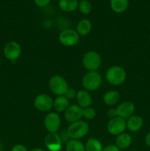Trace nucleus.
Here are the masks:
<instances>
[{
  "label": "nucleus",
  "instance_id": "1",
  "mask_svg": "<svg viewBox=\"0 0 150 151\" xmlns=\"http://www.w3.org/2000/svg\"><path fill=\"white\" fill-rule=\"evenodd\" d=\"M105 78L107 82L111 85H121L126 81V71L121 66H113L107 70Z\"/></svg>",
  "mask_w": 150,
  "mask_h": 151
},
{
  "label": "nucleus",
  "instance_id": "2",
  "mask_svg": "<svg viewBox=\"0 0 150 151\" xmlns=\"http://www.w3.org/2000/svg\"><path fill=\"white\" fill-rule=\"evenodd\" d=\"M66 131L69 138L79 140L87 135L89 131V125L85 121L78 120L71 123Z\"/></svg>",
  "mask_w": 150,
  "mask_h": 151
},
{
  "label": "nucleus",
  "instance_id": "3",
  "mask_svg": "<svg viewBox=\"0 0 150 151\" xmlns=\"http://www.w3.org/2000/svg\"><path fill=\"white\" fill-rule=\"evenodd\" d=\"M102 79L101 76L96 71H91L85 74L82 80V85L85 90L94 91L98 89L101 86Z\"/></svg>",
  "mask_w": 150,
  "mask_h": 151
},
{
  "label": "nucleus",
  "instance_id": "4",
  "mask_svg": "<svg viewBox=\"0 0 150 151\" xmlns=\"http://www.w3.org/2000/svg\"><path fill=\"white\" fill-rule=\"evenodd\" d=\"M82 62L85 69L88 70V72L96 71L101 66V58L97 52L91 50L84 55Z\"/></svg>",
  "mask_w": 150,
  "mask_h": 151
},
{
  "label": "nucleus",
  "instance_id": "5",
  "mask_svg": "<svg viewBox=\"0 0 150 151\" xmlns=\"http://www.w3.org/2000/svg\"><path fill=\"white\" fill-rule=\"evenodd\" d=\"M49 87L53 94L57 96L64 95L68 89V83L66 79L61 75H54L49 81Z\"/></svg>",
  "mask_w": 150,
  "mask_h": 151
},
{
  "label": "nucleus",
  "instance_id": "6",
  "mask_svg": "<svg viewBox=\"0 0 150 151\" xmlns=\"http://www.w3.org/2000/svg\"><path fill=\"white\" fill-rule=\"evenodd\" d=\"M3 53L6 58L11 62H14L21 55V47L18 42L10 41L4 45Z\"/></svg>",
  "mask_w": 150,
  "mask_h": 151
},
{
  "label": "nucleus",
  "instance_id": "7",
  "mask_svg": "<svg viewBox=\"0 0 150 151\" xmlns=\"http://www.w3.org/2000/svg\"><path fill=\"white\" fill-rule=\"evenodd\" d=\"M126 128V122L124 119L120 116H116L110 119L107 126L109 134L113 136H119V134L124 133Z\"/></svg>",
  "mask_w": 150,
  "mask_h": 151
},
{
  "label": "nucleus",
  "instance_id": "8",
  "mask_svg": "<svg viewBox=\"0 0 150 151\" xmlns=\"http://www.w3.org/2000/svg\"><path fill=\"white\" fill-rule=\"evenodd\" d=\"M79 40V34L73 29H63L59 35V41L66 47H72L76 45Z\"/></svg>",
  "mask_w": 150,
  "mask_h": 151
},
{
  "label": "nucleus",
  "instance_id": "9",
  "mask_svg": "<svg viewBox=\"0 0 150 151\" xmlns=\"http://www.w3.org/2000/svg\"><path fill=\"white\" fill-rule=\"evenodd\" d=\"M54 100L48 94H40L34 100V107L41 112L49 111L53 108Z\"/></svg>",
  "mask_w": 150,
  "mask_h": 151
},
{
  "label": "nucleus",
  "instance_id": "10",
  "mask_svg": "<svg viewBox=\"0 0 150 151\" xmlns=\"http://www.w3.org/2000/svg\"><path fill=\"white\" fill-rule=\"evenodd\" d=\"M44 127L49 133H57L60 129L61 119L57 113L51 112L44 118Z\"/></svg>",
  "mask_w": 150,
  "mask_h": 151
},
{
  "label": "nucleus",
  "instance_id": "11",
  "mask_svg": "<svg viewBox=\"0 0 150 151\" xmlns=\"http://www.w3.org/2000/svg\"><path fill=\"white\" fill-rule=\"evenodd\" d=\"M63 141L57 133H49L44 139L46 147L49 151H60L63 146Z\"/></svg>",
  "mask_w": 150,
  "mask_h": 151
},
{
  "label": "nucleus",
  "instance_id": "12",
  "mask_svg": "<svg viewBox=\"0 0 150 151\" xmlns=\"http://www.w3.org/2000/svg\"><path fill=\"white\" fill-rule=\"evenodd\" d=\"M82 111H83V109L78 106V105H71L65 111V119H66V121L71 122V123L80 120L81 117L82 116Z\"/></svg>",
  "mask_w": 150,
  "mask_h": 151
},
{
  "label": "nucleus",
  "instance_id": "13",
  "mask_svg": "<svg viewBox=\"0 0 150 151\" xmlns=\"http://www.w3.org/2000/svg\"><path fill=\"white\" fill-rule=\"evenodd\" d=\"M135 105L130 101L123 102L116 108L118 116H120V117L123 118L124 119L132 116L134 112H135Z\"/></svg>",
  "mask_w": 150,
  "mask_h": 151
},
{
  "label": "nucleus",
  "instance_id": "14",
  "mask_svg": "<svg viewBox=\"0 0 150 151\" xmlns=\"http://www.w3.org/2000/svg\"><path fill=\"white\" fill-rule=\"evenodd\" d=\"M76 100L77 105L82 109L90 107L92 104V97L86 90H79L76 92Z\"/></svg>",
  "mask_w": 150,
  "mask_h": 151
},
{
  "label": "nucleus",
  "instance_id": "15",
  "mask_svg": "<svg viewBox=\"0 0 150 151\" xmlns=\"http://www.w3.org/2000/svg\"><path fill=\"white\" fill-rule=\"evenodd\" d=\"M144 124L143 119L138 115H132L126 121V128L132 132H137L141 129Z\"/></svg>",
  "mask_w": 150,
  "mask_h": 151
},
{
  "label": "nucleus",
  "instance_id": "16",
  "mask_svg": "<svg viewBox=\"0 0 150 151\" xmlns=\"http://www.w3.org/2000/svg\"><path fill=\"white\" fill-rule=\"evenodd\" d=\"M92 29V23L87 19H82L76 25V32L79 36H86Z\"/></svg>",
  "mask_w": 150,
  "mask_h": 151
},
{
  "label": "nucleus",
  "instance_id": "17",
  "mask_svg": "<svg viewBox=\"0 0 150 151\" xmlns=\"http://www.w3.org/2000/svg\"><path fill=\"white\" fill-rule=\"evenodd\" d=\"M132 143V137L126 133H122L117 136L116 140V145L119 150H125L130 146Z\"/></svg>",
  "mask_w": 150,
  "mask_h": 151
},
{
  "label": "nucleus",
  "instance_id": "18",
  "mask_svg": "<svg viewBox=\"0 0 150 151\" xmlns=\"http://www.w3.org/2000/svg\"><path fill=\"white\" fill-rule=\"evenodd\" d=\"M69 106V100H68L64 95L57 96L53 103V108L58 113L65 112Z\"/></svg>",
  "mask_w": 150,
  "mask_h": 151
},
{
  "label": "nucleus",
  "instance_id": "19",
  "mask_svg": "<svg viewBox=\"0 0 150 151\" xmlns=\"http://www.w3.org/2000/svg\"><path fill=\"white\" fill-rule=\"evenodd\" d=\"M120 94L116 91H107L103 96V102L107 106H114L120 100Z\"/></svg>",
  "mask_w": 150,
  "mask_h": 151
},
{
  "label": "nucleus",
  "instance_id": "20",
  "mask_svg": "<svg viewBox=\"0 0 150 151\" xmlns=\"http://www.w3.org/2000/svg\"><path fill=\"white\" fill-rule=\"evenodd\" d=\"M129 7V0H110V7L116 13H122Z\"/></svg>",
  "mask_w": 150,
  "mask_h": 151
},
{
  "label": "nucleus",
  "instance_id": "21",
  "mask_svg": "<svg viewBox=\"0 0 150 151\" xmlns=\"http://www.w3.org/2000/svg\"><path fill=\"white\" fill-rule=\"evenodd\" d=\"M77 0H60L59 7L65 12H73L78 8Z\"/></svg>",
  "mask_w": 150,
  "mask_h": 151
},
{
  "label": "nucleus",
  "instance_id": "22",
  "mask_svg": "<svg viewBox=\"0 0 150 151\" xmlns=\"http://www.w3.org/2000/svg\"><path fill=\"white\" fill-rule=\"evenodd\" d=\"M66 151H85V147L79 140L71 139L66 142Z\"/></svg>",
  "mask_w": 150,
  "mask_h": 151
},
{
  "label": "nucleus",
  "instance_id": "23",
  "mask_svg": "<svg viewBox=\"0 0 150 151\" xmlns=\"http://www.w3.org/2000/svg\"><path fill=\"white\" fill-rule=\"evenodd\" d=\"M85 147V151H102L103 150L101 142L95 138L88 139Z\"/></svg>",
  "mask_w": 150,
  "mask_h": 151
},
{
  "label": "nucleus",
  "instance_id": "24",
  "mask_svg": "<svg viewBox=\"0 0 150 151\" xmlns=\"http://www.w3.org/2000/svg\"><path fill=\"white\" fill-rule=\"evenodd\" d=\"M78 9H79V12L84 15H88L91 13L93 10V6L91 3L88 0H84V1H81L79 3L78 5Z\"/></svg>",
  "mask_w": 150,
  "mask_h": 151
},
{
  "label": "nucleus",
  "instance_id": "25",
  "mask_svg": "<svg viewBox=\"0 0 150 151\" xmlns=\"http://www.w3.org/2000/svg\"><path fill=\"white\" fill-rule=\"evenodd\" d=\"M96 115V110L91 107L85 108V109H83V111H82V116L88 120L94 119Z\"/></svg>",
  "mask_w": 150,
  "mask_h": 151
},
{
  "label": "nucleus",
  "instance_id": "26",
  "mask_svg": "<svg viewBox=\"0 0 150 151\" xmlns=\"http://www.w3.org/2000/svg\"><path fill=\"white\" fill-rule=\"evenodd\" d=\"M76 91L73 88H68L66 93L64 94V96L68 100H73L74 98H76Z\"/></svg>",
  "mask_w": 150,
  "mask_h": 151
},
{
  "label": "nucleus",
  "instance_id": "27",
  "mask_svg": "<svg viewBox=\"0 0 150 151\" xmlns=\"http://www.w3.org/2000/svg\"><path fill=\"white\" fill-rule=\"evenodd\" d=\"M35 4L39 7H44L48 5L51 0H34Z\"/></svg>",
  "mask_w": 150,
  "mask_h": 151
},
{
  "label": "nucleus",
  "instance_id": "28",
  "mask_svg": "<svg viewBox=\"0 0 150 151\" xmlns=\"http://www.w3.org/2000/svg\"><path fill=\"white\" fill-rule=\"evenodd\" d=\"M10 151H28L26 147H25L23 145L18 144L16 145L13 146V147L11 148V150Z\"/></svg>",
  "mask_w": 150,
  "mask_h": 151
},
{
  "label": "nucleus",
  "instance_id": "29",
  "mask_svg": "<svg viewBox=\"0 0 150 151\" xmlns=\"http://www.w3.org/2000/svg\"><path fill=\"white\" fill-rule=\"evenodd\" d=\"M102 151H120L116 145H109L103 148Z\"/></svg>",
  "mask_w": 150,
  "mask_h": 151
},
{
  "label": "nucleus",
  "instance_id": "30",
  "mask_svg": "<svg viewBox=\"0 0 150 151\" xmlns=\"http://www.w3.org/2000/svg\"><path fill=\"white\" fill-rule=\"evenodd\" d=\"M107 116H108V117H110V119L118 116L117 111H116V109H109L108 111H107Z\"/></svg>",
  "mask_w": 150,
  "mask_h": 151
},
{
  "label": "nucleus",
  "instance_id": "31",
  "mask_svg": "<svg viewBox=\"0 0 150 151\" xmlns=\"http://www.w3.org/2000/svg\"><path fill=\"white\" fill-rule=\"evenodd\" d=\"M144 141H145L146 145L148 147H150V132H149L148 134L146 135L145 139H144Z\"/></svg>",
  "mask_w": 150,
  "mask_h": 151
},
{
  "label": "nucleus",
  "instance_id": "32",
  "mask_svg": "<svg viewBox=\"0 0 150 151\" xmlns=\"http://www.w3.org/2000/svg\"><path fill=\"white\" fill-rule=\"evenodd\" d=\"M29 151H46V150H44V149L36 147V148H33V149H32V150H30Z\"/></svg>",
  "mask_w": 150,
  "mask_h": 151
},
{
  "label": "nucleus",
  "instance_id": "33",
  "mask_svg": "<svg viewBox=\"0 0 150 151\" xmlns=\"http://www.w3.org/2000/svg\"><path fill=\"white\" fill-rule=\"evenodd\" d=\"M3 150V145L0 142V151H2Z\"/></svg>",
  "mask_w": 150,
  "mask_h": 151
},
{
  "label": "nucleus",
  "instance_id": "34",
  "mask_svg": "<svg viewBox=\"0 0 150 151\" xmlns=\"http://www.w3.org/2000/svg\"><path fill=\"white\" fill-rule=\"evenodd\" d=\"M0 64H1V57H0Z\"/></svg>",
  "mask_w": 150,
  "mask_h": 151
},
{
  "label": "nucleus",
  "instance_id": "35",
  "mask_svg": "<svg viewBox=\"0 0 150 151\" xmlns=\"http://www.w3.org/2000/svg\"><path fill=\"white\" fill-rule=\"evenodd\" d=\"M77 1H84V0H77Z\"/></svg>",
  "mask_w": 150,
  "mask_h": 151
},
{
  "label": "nucleus",
  "instance_id": "36",
  "mask_svg": "<svg viewBox=\"0 0 150 151\" xmlns=\"http://www.w3.org/2000/svg\"><path fill=\"white\" fill-rule=\"evenodd\" d=\"M149 40H150V35H149Z\"/></svg>",
  "mask_w": 150,
  "mask_h": 151
}]
</instances>
